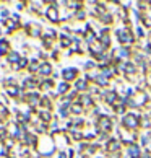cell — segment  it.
<instances>
[{
    "label": "cell",
    "instance_id": "obj_5",
    "mask_svg": "<svg viewBox=\"0 0 151 158\" xmlns=\"http://www.w3.org/2000/svg\"><path fill=\"white\" fill-rule=\"evenodd\" d=\"M120 148H122V140L120 139H111L106 143L107 153H120Z\"/></svg>",
    "mask_w": 151,
    "mask_h": 158
},
{
    "label": "cell",
    "instance_id": "obj_13",
    "mask_svg": "<svg viewBox=\"0 0 151 158\" xmlns=\"http://www.w3.org/2000/svg\"><path fill=\"white\" fill-rule=\"evenodd\" d=\"M99 20H101V23H104V25H111L112 23V15L111 13H102V15H99Z\"/></svg>",
    "mask_w": 151,
    "mask_h": 158
},
{
    "label": "cell",
    "instance_id": "obj_3",
    "mask_svg": "<svg viewBox=\"0 0 151 158\" xmlns=\"http://www.w3.org/2000/svg\"><path fill=\"white\" fill-rule=\"evenodd\" d=\"M112 126H114V122H112L111 118H107V116H101V118L96 119V127H97V131H99V132L109 134L112 131Z\"/></svg>",
    "mask_w": 151,
    "mask_h": 158
},
{
    "label": "cell",
    "instance_id": "obj_22",
    "mask_svg": "<svg viewBox=\"0 0 151 158\" xmlns=\"http://www.w3.org/2000/svg\"><path fill=\"white\" fill-rule=\"evenodd\" d=\"M30 69H31V70H33V72H34V70H36V69H38V62H36V60H34V62L31 64V67H30Z\"/></svg>",
    "mask_w": 151,
    "mask_h": 158
},
{
    "label": "cell",
    "instance_id": "obj_21",
    "mask_svg": "<svg viewBox=\"0 0 151 158\" xmlns=\"http://www.w3.org/2000/svg\"><path fill=\"white\" fill-rule=\"evenodd\" d=\"M137 33H138V36L143 38L145 36V31H143V28H137Z\"/></svg>",
    "mask_w": 151,
    "mask_h": 158
},
{
    "label": "cell",
    "instance_id": "obj_16",
    "mask_svg": "<svg viewBox=\"0 0 151 158\" xmlns=\"http://www.w3.org/2000/svg\"><path fill=\"white\" fill-rule=\"evenodd\" d=\"M41 119L42 121H50V113L49 111H42V113H41Z\"/></svg>",
    "mask_w": 151,
    "mask_h": 158
},
{
    "label": "cell",
    "instance_id": "obj_12",
    "mask_svg": "<svg viewBox=\"0 0 151 158\" xmlns=\"http://www.w3.org/2000/svg\"><path fill=\"white\" fill-rule=\"evenodd\" d=\"M70 111H72L73 114H83L85 108H83V106H81V104H80V103L77 101L75 104H72V106H70Z\"/></svg>",
    "mask_w": 151,
    "mask_h": 158
},
{
    "label": "cell",
    "instance_id": "obj_19",
    "mask_svg": "<svg viewBox=\"0 0 151 158\" xmlns=\"http://www.w3.org/2000/svg\"><path fill=\"white\" fill-rule=\"evenodd\" d=\"M140 158H151V152L149 150H141Z\"/></svg>",
    "mask_w": 151,
    "mask_h": 158
},
{
    "label": "cell",
    "instance_id": "obj_2",
    "mask_svg": "<svg viewBox=\"0 0 151 158\" xmlns=\"http://www.w3.org/2000/svg\"><path fill=\"white\" fill-rule=\"evenodd\" d=\"M115 33H117V39H119L120 44L130 46V44L135 43V36H133V33L129 30V28H119Z\"/></svg>",
    "mask_w": 151,
    "mask_h": 158
},
{
    "label": "cell",
    "instance_id": "obj_8",
    "mask_svg": "<svg viewBox=\"0 0 151 158\" xmlns=\"http://www.w3.org/2000/svg\"><path fill=\"white\" fill-rule=\"evenodd\" d=\"M77 73H78L77 69H65V70H63V80L68 83V81H72V80L77 78Z\"/></svg>",
    "mask_w": 151,
    "mask_h": 158
},
{
    "label": "cell",
    "instance_id": "obj_17",
    "mask_svg": "<svg viewBox=\"0 0 151 158\" xmlns=\"http://www.w3.org/2000/svg\"><path fill=\"white\" fill-rule=\"evenodd\" d=\"M8 60H10V62H16V60H18V54H16V52H11V54H8Z\"/></svg>",
    "mask_w": 151,
    "mask_h": 158
},
{
    "label": "cell",
    "instance_id": "obj_11",
    "mask_svg": "<svg viewBox=\"0 0 151 158\" xmlns=\"http://www.w3.org/2000/svg\"><path fill=\"white\" fill-rule=\"evenodd\" d=\"M86 88H88V81H86V78L75 81V90L77 91H85Z\"/></svg>",
    "mask_w": 151,
    "mask_h": 158
},
{
    "label": "cell",
    "instance_id": "obj_7",
    "mask_svg": "<svg viewBox=\"0 0 151 158\" xmlns=\"http://www.w3.org/2000/svg\"><path fill=\"white\" fill-rule=\"evenodd\" d=\"M99 41L104 44V48H109V44H111V34H109V30L107 28H104V30L101 31V34H99Z\"/></svg>",
    "mask_w": 151,
    "mask_h": 158
},
{
    "label": "cell",
    "instance_id": "obj_1",
    "mask_svg": "<svg viewBox=\"0 0 151 158\" xmlns=\"http://www.w3.org/2000/svg\"><path fill=\"white\" fill-rule=\"evenodd\" d=\"M122 126H124L125 131H130V132H137V129L140 127V116L138 113H129L122 118Z\"/></svg>",
    "mask_w": 151,
    "mask_h": 158
},
{
    "label": "cell",
    "instance_id": "obj_10",
    "mask_svg": "<svg viewBox=\"0 0 151 158\" xmlns=\"http://www.w3.org/2000/svg\"><path fill=\"white\" fill-rule=\"evenodd\" d=\"M129 56H130V49L129 48H120L117 51V59H120V60H127Z\"/></svg>",
    "mask_w": 151,
    "mask_h": 158
},
{
    "label": "cell",
    "instance_id": "obj_6",
    "mask_svg": "<svg viewBox=\"0 0 151 158\" xmlns=\"http://www.w3.org/2000/svg\"><path fill=\"white\" fill-rule=\"evenodd\" d=\"M127 153H129L130 158H140L141 150H140V147H138L137 143H132V145H129V147H127Z\"/></svg>",
    "mask_w": 151,
    "mask_h": 158
},
{
    "label": "cell",
    "instance_id": "obj_15",
    "mask_svg": "<svg viewBox=\"0 0 151 158\" xmlns=\"http://www.w3.org/2000/svg\"><path fill=\"white\" fill-rule=\"evenodd\" d=\"M68 88H70V86H68V83H67V81H63V83L59 85V90H57V93H67Z\"/></svg>",
    "mask_w": 151,
    "mask_h": 158
},
{
    "label": "cell",
    "instance_id": "obj_14",
    "mask_svg": "<svg viewBox=\"0 0 151 158\" xmlns=\"http://www.w3.org/2000/svg\"><path fill=\"white\" fill-rule=\"evenodd\" d=\"M50 72H52V67L49 65L47 62H46V64H42V65L39 67V73H41V75H49Z\"/></svg>",
    "mask_w": 151,
    "mask_h": 158
},
{
    "label": "cell",
    "instance_id": "obj_9",
    "mask_svg": "<svg viewBox=\"0 0 151 158\" xmlns=\"http://www.w3.org/2000/svg\"><path fill=\"white\" fill-rule=\"evenodd\" d=\"M47 18H49L50 21H59V11H57L55 7H50V8L47 10Z\"/></svg>",
    "mask_w": 151,
    "mask_h": 158
},
{
    "label": "cell",
    "instance_id": "obj_18",
    "mask_svg": "<svg viewBox=\"0 0 151 158\" xmlns=\"http://www.w3.org/2000/svg\"><path fill=\"white\" fill-rule=\"evenodd\" d=\"M85 16H86L85 10H78V11H77V20H83Z\"/></svg>",
    "mask_w": 151,
    "mask_h": 158
},
{
    "label": "cell",
    "instance_id": "obj_20",
    "mask_svg": "<svg viewBox=\"0 0 151 158\" xmlns=\"http://www.w3.org/2000/svg\"><path fill=\"white\" fill-rule=\"evenodd\" d=\"M94 65H96V62H93V60H89V62H86V64H85V67H86V69H93Z\"/></svg>",
    "mask_w": 151,
    "mask_h": 158
},
{
    "label": "cell",
    "instance_id": "obj_4",
    "mask_svg": "<svg viewBox=\"0 0 151 158\" xmlns=\"http://www.w3.org/2000/svg\"><path fill=\"white\" fill-rule=\"evenodd\" d=\"M101 98H102L107 104H112V106H115V104L120 101V98H119V95H117V91H114V90L102 91V93H101Z\"/></svg>",
    "mask_w": 151,
    "mask_h": 158
}]
</instances>
